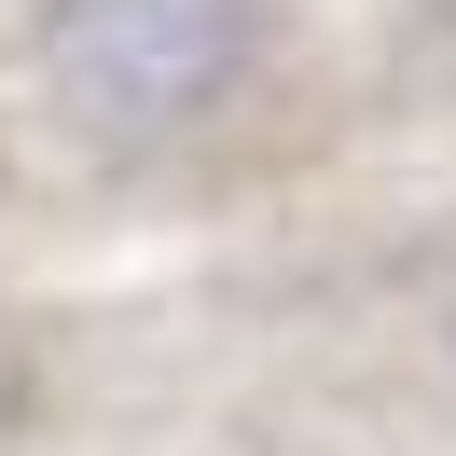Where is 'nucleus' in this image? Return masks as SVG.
Segmentation results:
<instances>
[{"label": "nucleus", "instance_id": "f257e3e1", "mask_svg": "<svg viewBox=\"0 0 456 456\" xmlns=\"http://www.w3.org/2000/svg\"><path fill=\"white\" fill-rule=\"evenodd\" d=\"M28 56L84 139H180L249 69V0H42Z\"/></svg>", "mask_w": 456, "mask_h": 456}]
</instances>
